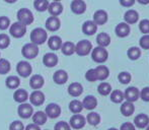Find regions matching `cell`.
Wrapping results in <instances>:
<instances>
[{
    "instance_id": "8992f818",
    "label": "cell",
    "mask_w": 149,
    "mask_h": 130,
    "mask_svg": "<svg viewBox=\"0 0 149 130\" xmlns=\"http://www.w3.org/2000/svg\"><path fill=\"white\" fill-rule=\"evenodd\" d=\"M26 26L22 24V22H14V24H10V27H9L10 36H12L13 38H16V39L22 38L26 35Z\"/></svg>"
},
{
    "instance_id": "ba28073f",
    "label": "cell",
    "mask_w": 149,
    "mask_h": 130,
    "mask_svg": "<svg viewBox=\"0 0 149 130\" xmlns=\"http://www.w3.org/2000/svg\"><path fill=\"white\" fill-rule=\"evenodd\" d=\"M29 100L31 102V105L36 107L42 106V105L45 103V94L43 92H41L40 89H35L33 93L29 96Z\"/></svg>"
},
{
    "instance_id": "60d3db41",
    "label": "cell",
    "mask_w": 149,
    "mask_h": 130,
    "mask_svg": "<svg viewBox=\"0 0 149 130\" xmlns=\"http://www.w3.org/2000/svg\"><path fill=\"white\" fill-rule=\"evenodd\" d=\"M10 45V38L7 34H0V49H6Z\"/></svg>"
},
{
    "instance_id": "8d00e7d4",
    "label": "cell",
    "mask_w": 149,
    "mask_h": 130,
    "mask_svg": "<svg viewBox=\"0 0 149 130\" xmlns=\"http://www.w3.org/2000/svg\"><path fill=\"white\" fill-rule=\"evenodd\" d=\"M86 121L88 122V124H90L91 126H96L100 123V116L98 113L95 112H90L89 114H87L86 117Z\"/></svg>"
},
{
    "instance_id": "9a60e30c",
    "label": "cell",
    "mask_w": 149,
    "mask_h": 130,
    "mask_svg": "<svg viewBox=\"0 0 149 130\" xmlns=\"http://www.w3.org/2000/svg\"><path fill=\"white\" fill-rule=\"evenodd\" d=\"M109 20V16L107 11L102 9L96 10L93 14V22L96 24V26H102V24H107Z\"/></svg>"
},
{
    "instance_id": "277c9868",
    "label": "cell",
    "mask_w": 149,
    "mask_h": 130,
    "mask_svg": "<svg viewBox=\"0 0 149 130\" xmlns=\"http://www.w3.org/2000/svg\"><path fill=\"white\" fill-rule=\"evenodd\" d=\"M22 54L26 59H35L39 55V47L33 43H28L24 45L22 49Z\"/></svg>"
},
{
    "instance_id": "d6986e66",
    "label": "cell",
    "mask_w": 149,
    "mask_h": 130,
    "mask_svg": "<svg viewBox=\"0 0 149 130\" xmlns=\"http://www.w3.org/2000/svg\"><path fill=\"white\" fill-rule=\"evenodd\" d=\"M48 11L52 16H58L63 12V5L61 2L58 1H53L51 3H49L48 6Z\"/></svg>"
},
{
    "instance_id": "d590c367",
    "label": "cell",
    "mask_w": 149,
    "mask_h": 130,
    "mask_svg": "<svg viewBox=\"0 0 149 130\" xmlns=\"http://www.w3.org/2000/svg\"><path fill=\"white\" fill-rule=\"evenodd\" d=\"M97 92L100 96H109L112 92V87L109 82L102 81L97 87Z\"/></svg>"
},
{
    "instance_id": "603a6c76",
    "label": "cell",
    "mask_w": 149,
    "mask_h": 130,
    "mask_svg": "<svg viewBox=\"0 0 149 130\" xmlns=\"http://www.w3.org/2000/svg\"><path fill=\"white\" fill-rule=\"evenodd\" d=\"M124 20L128 24H136L139 20V13L134 9H129L124 14Z\"/></svg>"
},
{
    "instance_id": "ffe728a7",
    "label": "cell",
    "mask_w": 149,
    "mask_h": 130,
    "mask_svg": "<svg viewBox=\"0 0 149 130\" xmlns=\"http://www.w3.org/2000/svg\"><path fill=\"white\" fill-rule=\"evenodd\" d=\"M130 31H131L130 30V26L127 22H120L119 24H117L116 29H115V33L120 38H125L127 36H129Z\"/></svg>"
},
{
    "instance_id": "6da1fadb",
    "label": "cell",
    "mask_w": 149,
    "mask_h": 130,
    "mask_svg": "<svg viewBox=\"0 0 149 130\" xmlns=\"http://www.w3.org/2000/svg\"><path fill=\"white\" fill-rule=\"evenodd\" d=\"M48 40L47 31L42 28H36L31 33V41L36 45H43Z\"/></svg>"
},
{
    "instance_id": "4316f807",
    "label": "cell",
    "mask_w": 149,
    "mask_h": 130,
    "mask_svg": "<svg viewBox=\"0 0 149 130\" xmlns=\"http://www.w3.org/2000/svg\"><path fill=\"white\" fill-rule=\"evenodd\" d=\"M95 73H96V77H97V80H106L107 78L110 75V70L107 66L104 65H98L97 67H95Z\"/></svg>"
},
{
    "instance_id": "6f0895ef",
    "label": "cell",
    "mask_w": 149,
    "mask_h": 130,
    "mask_svg": "<svg viewBox=\"0 0 149 130\" xmlns=\"http://www.w3.org/2000/svg\"><path fill=\"white\" fill-rule=\"evenodd\" d=\"M53 1H58V2H61V0H53Z\"/></svg>"
},
{
    "instance_id": "1f68e13d",
    "label": "cell",
    "mask_w": 149,
    "mask_h": 130,
    "mask_svg": "<svg viewBox=\"0 0 149 130\" xmlns=\"http://www.w3.org/2000/svg\"><path fill=\"white\" fill-rule=\"evenodd\" d=\"M5 85L10 89H15L20 85V79L16 75H9L5 80Z\"/></svg>"
},
{
    "instance_id": "f35d334b",
    "label": "cell",
    "mask_w": 149,
    "mask_h": 130,
    "mask_svg": "<svg viewBox=\"0 0 149 130\" xmlns=\"http://www.w3.org/2000/svg\"><path fill=\"white\" fill-rule=\"evenodd\" d=\"M10 63L7 59L0 58V74H6L10 71Z\"/></svg>"
},
{
    "instance_id": "db71d44e",
    "label": "cell",
    "mask_w": 149,
    "mask_h": 130,
    "mask_svg": "<svg viewBox=\"0 0 149 130\" xmlns=\"http://www.w3.org/2000/svg\"><path fill=\"white\" fill-rule=\"evenodd\" d=\"M140 4H143V5H147L149 4V0H137Z\"/></svg>"
},
{
    "instance_id": "836d02e7",
    "label": "cell",
    "mask_w": 149,
    "mask_h": 130,
    "mask_svg": "<svg viewBox=\"0 0 149 130\" xmlns=\"http://www.w3.org/2000/svg\"><path fill=\"white\" fill-rule=\"evenodd\" d=\"M69 110L73 113V114H79L81 111L83 110L82 102L79 100H72L69 103Z\"/></svg>"
},
{
    "instance_id": "ee69618b",
    "label": "cell",
    "mask_w": 149,
    "mask_h": 130,
    "mask_svg": "<svg viewBox=\"0 0 149 130\" xmlns=\"http://www.w3.org/2000/svg\"><path fill=\"white\" fill-rule=\"evenodd\" d=\"M10 27V20L5 15L0 16V30L5 31L7 29H9Z\"/></svg>"
},
{
    "instance_id": "bcb514c9",
    "label": "cell",
    "mask_w": 149,
    "mask_h": 130,
    "mask_svg": "<svg viewBox=\"0 0 149 130\" xmlns=\"http://www.w3.org/2000/svg\"><path fill=\"white\" fill-rule=\"evenodd\" d=\"M139 45L142 49L149 50V34L141 37V39H140V41H139Z\"/></svg>"
},
{
    "instance_id": "484cf974",
    "label": "cell",
    "mask_w": 149,
    "mask_h": 130,
    "mask_svg": "<svg viewBox=\"0 0 149 130\" xmlns=\"http://www.w3.org/2000/svg\"><path fill=\"white\" fill-rule=\"evenodd\" d=\"M82 106L86 110H93L97 106V100L94 96H86L82 101Z\"/></svg>"
},
{
    "instance_id": "c3c4849f",
    "label": "cell",
    "mask_w": 149,
    "mask_h": 130,
    "mask_svg": "<svg viewBox=\"0 0 149 130\" xmlns=\"http://www.w3.org/2000/svg\"><path fill=\"white\" fill-rule=\"evenodd\" d=\"M9 130H24V125L22 121H13L9 125Z\"/></svg>"
},
{
    "instance_id": "91938a15",
    "label": "cell",
    "mask_w": 149,
    "mask_h": 130,
    "mask_svg": "<svg viewBox=\"0 0 149 130\" xmlns=\"http://www.w3.org/2000/svg\"><path fill=\"white\" fill-rule=\"evenodd\" d=\"M0 58H1V57H0Z\"/></svg>"
},
{
    "instance_id": "f5cc1de1",
    "label": "cell",
    "mask_w": 149,
    "mask_h": 130,
    "mask_svg": "<svg viewBox=\"0 0 149 130\" xmlns=\"http://www.w3.org/2000/svg\"><path fill=\"white\" fill-rule=\"evenodd\" d=\"M24 130H41V128H40L39 125L35 124V123H31V124H29L28 126L26 127Z\"/></svg>"
},
{
    "instance_id": "f546056e",
    "label": "cell",
    "mask_w": 149,
    "mask_h": 130,
    "mask_svg": "<svg viewBox=\"0 0 149 130\" xmlns=\"http://www.w3.org/2000/svg\"><path fill=\"white\" fill-rule=\"evenodd\" d=\"M120 110H121V113L123 114V116L129 117V116H131V115L134 113V111H135V106H134V104L132 102L126 101L125 103L122 104Z\"/></svg>"
},
{
    "instance_id": "4dcf8cb0",
    "label": "cell",
    "mask_w": 149,
    "mask_h": 130,
    "mask_svg": "<svg viewBox=\"0 0 149 130\" xmlns=\"http://www.w3.org/2000/svg\"><path fill=\"white\" fill-rule=\"evenodd\" d=\"M96 43L100 47H108L111 44V37L107 33H100L96 36Z\"/></svg>"
},
{
    "instance_id": "d6a6232c",
    "label": "cell",
    "mask_w": 149,
    "mask_h": 130,
    "mask_svg": "<svg viewBox=\"0 0 149 130\" xmlns=\"http://www.w3.org/2000/svg\"><path fill=\"white\" fill-rule=\"evenodd\" d=\"M60 50L65 56H71L75 53V44L72 42H65L62 44Z\"/></svg>"
},
{
    "instance_id": "7a4b0ae2",
    "label": "cell",
    "mask_w": 149,
    "mask_h": 130,
    "mask_svg": "<svg viewBox=\"0 0 149 130\" xmlns=\"http://www.w3.org/2000/svg\"><path fill=\"white\" fill-rule=\"evenodd\" d=\"M91 58L94 62L96 63H104L108 60L109 58V53L107 51V49L104 47H100L97 46L91 50Z\"/></svg>"
},
{
    "instance_id": "ab89813d",
    "label": "cell",
    "mask_w": 149,
    "mask_h": 130,
    "mask_svg": "<svg viewBox=\"0 0 149 130\" xmlns=\"http://www.w3.org/2000/svg\"><path fill=\"white\" fill-rule=\"evenodd\" d=\"M111 101L116 104H119V103H122L124 100V94L122 93L121 91H113L111 92Z\"/></svg>"
},
{
    "instance_id": "5bb4252c",
    "label": "cell",
    "mask_w": 149,
    "mask_h": 130,
    "mask_svg": "<svg viewBox=\"0 0 149 130\" xmlns=\"http://www.w3.org/2000/svg\"><path fill=\"white\" fill-rule=\"evenodd\" d=\"M71 10L75 14H82L86 10V3L83 0H73L71 2Z\"/></svg>"
},
{
    "instance_id": "680465c9",
    "label": "cell",
    "mask_w": 149,
    "mask_h": 130,
    "mask_svg": "<svg viewBox=\"0 0 149 130\" xmlns=\"http://www.w3.org/2000/svg\"><path fill=\"white\" fill-rule=\"evenodd\" d=\"M146 130H149V125H148L147 127H146Z\"/></svg>"
},
{
    "instance_id": "7402d4cb",
    "label": "cell",
    "mask_w": 149,
    "mask_h": 130,
    "mask_svg": "<svg viewBox=\"0 0 149 130\" xmlns=\"http://www.w3.org/2000/svg\"><path fill=\"white\" fill-rule=\"evenodd\" d=\"M44 83H45V79L40 74H33L30 79V87L33 89H42Z\"/></svg>"
},
{
    "instance_id": "5b68a950",
    "label": "cell",
    "mask_w": 149,
    "mask_h": 130,
    "mask_svg": "<svg viewBox=\"0 0 149 130\" xmlns=\"http://www.w3.org/2000/svg\"><path fill=\"white\" fill-rule=\"evenodd\" d=\"M92 44L87 40H81L75 45V53L78 56H86L91 52Z\"/></svg>"
},
{
    "instance_id": "e0dca14e",
    "label": "cell",
    "mask_w": 149,
    "mask_h": 130,
    "mask_svg": "<svg viewBox=\"0 0 149 130\" xmlns=\"http://www.w3.org/2000/svg\"><path fill=\"white\" fill-rule=\"evenodd\" d=\"M134 125H135L137 128L143 129L149 125V117L146 114H139L135 117L134 119Z\"/></svg>"
},
{
    "instance_id": "44dd1931",
    "label": "cell",
    "mask_w": 149,
    "mask_h": 130,
    "mask_svg": "<svg viewBox=\"0 0 149 130\" xmlns=\"http://www.w3.org/2000/svg\"><path fill=\"white\" fill-rule=\"evenodd\" d=\"M53 80L57 85H64L68 80V73L63 69H59L53 74Z\"/></svg>"
},
{
    "instance_id": "52a82bcc",
    "label": "cell",
    "mask_w": 149,
    "mask_h": 130,
    "mask_svg": "<svg viewBox=\"0 0 149 130\" xmlns=\"http://www.w3.org/2000/svg\"><path fill=\"white\" fill-rule=\"evenodd\" d=\"M16 71H17V74L22 77H29L33 72V67L29 63L28 61H19L16 65Z\"/></svg>"
},
{
    "instance_id": "74e56055",
    "label": "cell",
    "mask_w": 149,
    "mask_h": 130,
    "mask_svg": "<svg viewBox=\"0 0 149 130\" xmlns=\"http://www.w3.org/2000/svg\"><path fill=\"white\" fill-rule=\"evenodd\" d=\"M127 55L129 59L131 60H137L141 56V50L138 47H131L127 52Z\"/></svg>"
},
{
    "instance_id": "ac0fdd59",
    "label": "cell",
    "mask_w": 149,
    "mask_h": 130,
    "mask_svg": "<svg viewBox=\"0 0 149 130\" xmlns=\"http://www.w3.org/2000/svg\"><path fill=\"white\" fill-rule=\"evenodd\" d=\"M83 93V87L81 83L79 82H72L69 85L68 87V94L71 97L77 98L81 96Z\"/></svg>"
},
{
    "instance_id": "8fae6325",
    "label": "cell",
    "mask_w": 149,
    "mask_h": 130,
    "mask_svg": "<svg viewBox=\"0 0 149 130\" xmlns=\"http://www.w3.org/2000/svg\"><path fill=\"white\" fill-rule=\"evenodd\" d=\"M45 113L47 115L48 118L56 119L61 115V107L58 104L55 103H51L49 104L45 109Z\"/></svg>"
},
{
    "instance_id": "7c38bea8",
    "label": "cell",
    "mask_w": 149,
    "mask_h": 130,
    "mask_svg": "<svg viewBox=\"0 0 149 130\" xmlns=\"http://www.w3.org/2000/svg\"><path fill=\"white\" fill-rule=\"evenodd\" d=\"M46 29L50 32H57L61 27V22L58 16H50L46 20Z\"/></svg>"
},
{
    "instance_id": "f6af8a7d",
    "label": "cell",
    "mask_w": 149,
    "mask_h": 130,
    "mask_svg": "<svg viewBox=\"0 0 149 130\" xmlns=\"http://www.w3.org/2000/svg\"><path fill=\"white\" fill-rule=\"evenodd\" d=\"M139 30L144 35L149 34V20H142L139 24Z\"/></svg>"
},
{
    "instance_id": "7dc6e473",
    "label": "cell",
    "mask_w": 149,
    "mask_h": 130,
    "mask_svg": "<svg viewBox=\"0 0 149 130\" xmlns=\"http://www.w3.org/2000/svg\"><path fill=\"white\" fill-rule=\"evenodd\" d=\"M54 130H71V127L69 123L65 122V121H60L55 124Z\"/></svg>"
},
{
    "instance_id": "cb8c5ba5",
    "label": "cell",
    "mask_w": 149,
    "mask_h": 130,
    "mask_svg": "<svg viewBox=\"0 0 149 130\" xmlns=\"http://www.w3.org/2000/svg\"><path fill=\"white\" fill-rule=\"evenodd\" d=\"M97 31V26L93 22V20H86L82 24V32L86 36H92Z\"/></svg>"
},
{
    "instance_id": "9c48e42d",
    "label": "cell",
    "mask_w": 149,
    "mask_h": 130,
    "mask_svg": "<svg viewBox=\"0 0 149 130\" xmlns=\"http://www.w3.org/2000/svg\"><path fill=\"white\" fill-rule=\"evenodd\" d=\"M17 113L20 118L22 119H29L33 116V108L31 104L28 103H22L17 108Z\"/></svg>"
},
{
    "instance_id": "f1b7e54d",
    "label": "cell",
    "mask_w": 149,
    "mask_h": 130,
    "mask_svg": "<svg viewBox=\"0 0 149 130\" xmlns=\"http://www.w3.org/2000/svg\"><path fill=\"white\" fill-rule=\"evenodd\" d=\"M13 100L15 102L19 103H26V101L29 100V93L24 89H16L13 94Z\"/></svg>"
},
{
    "instance_id": "816d5d0a",
    "label": "cell",
    "mask_w": 149,
    "mask_h": 130,
    "mask_svg": "<svg viewBox=\"0 0 149 130\" xmlns=\"http://www.w3.org/2000/svg\"><path fill=\"white\" fill-rule=\"evenodd\" d=\"M136 0H120V3L124 7H131L135 4Z\"/></svg>"
},
{
    "instance_id": "83f0119b",
    "label": "cell",
    "mask_w": 149,
    "mask_h": 130,
    "mask_svg": "<svg viewBox=\"0 0 149 130\" xmlns=\"http://www.w3.org/2000/svg\"><path fill=\"white\" fill-rule=\"evenodd\" d=\"M31 118H33V122L35 123V124L39 125V126H42V125H44L47 122L48 117L45 112H43V111H38V112L33 113Z\"/></svg>"
},
{
    "instance_id": "30bf717a",
    "label": "cell",
    "mask_w": 149,
    "mask_h": 130,
    "mask_svg": "<svg viewBox=\"0 0 149 130\" xmlns=\"http://www.w3.org/2000/svg\"><path fill=\"white\" fill-rule=\"evenodd\" d=\"M85 123H86V119L81 114H74L70 118V121H69V125L73 129L83 128L85 126Z\"/></svg>"
},
{
    "instance_id": "d4e9b609",
    "label": "cell",
    "mask_w": 149,
    "mask_h": 130,
    "mask_svg": "<svg viewBox=\"0 0 149 130\" xmlns=\"http://www.w3.org/2000/svg\"><path fill=\"white\" fill-rule=\"evenodd\" d=\"M47 41H48V46H49V48L53 50V51L60 50L61 46H62V44H63L62 39H61L59 36H52Z\"/></svg>"
},
{
    "instance_id": "681fc988",
    "label": "cell",
    "mask_w": 149,
    "mask_h": 130,
    "mask_svg": "<svg viewBox=\"0 0 149 130\" xmlns=\"http://www.w3.org/2000/svg\"><path fill=\"white\" fill-rule=\"evenodd\" d=\"M140 98L144 102H149V87H146L140 92Z\"/></svg>"
},
{
    "instance_id": "b9f144b4",
    "label": "cell",
    "mask_w": 149,
    "mask_h": 130,
    "mask_svg": "<svg viewBox=\"0 0 149 130\" xmlns=\"http://www.w3.org/2000/svg\"><path fill=\"white\" fill-rule=\"evenodd\" d=\"M118 79H119V81H120L121 83H123V85H127V83H129L130 81H131L132 76H131V74H130L129 72H126V71H123V72L119 73Z\"/></svg>"
},
{
    "instance_id": "2e32d148",
    "label": "cell",
    "mask_w": 149,
    "mask_h": 130,
    "mask_svg": "<svg viewBox=\"0 0 149 130\" xmlns=\"http://www.w3.org/2000/svg\"><path fill=\"white\" fill-rule=\"evenodd\" d=\"M58 56L55 53H47L43 57V63L46 67H55L58 64Z\"/></svg>"
},
{
    "instance_id": "e575fe53",
    "label": "cell",
    "mask_w": 149,
    "mask_h": 130,
    "mask_svg": "<svg viewBox=\"0 0 149 130\" xmlns=\"http://www.w3.org/2000/svg\"><path fill=\"white\" fill-rule=\"evenodd\" d=\"M49 0H35L33 1V7L37 11L44 12L48 10V6H49Z\"/></svg>"
},
{
    "instance_id": "4fadbf2b",
    "label": "cell",
    "mask_w": 149,
    "mask_h": 130,
    "mask_svg": "<svg viewBox=\"0 0 149 130\" xmlns=\"http://www.w3.org/2000/svg\"><path fill=\"white\" fill-rule=\"evenodd\" d=\"M140 98V92L137 87H130L124 93V99L128 101V102H136L138 99Z\"/></svg>"
},
{
    "instance_id": "7bdbcfd3",
    "label": "cell",
    "mask_w": 149,
    "mask_h": 130,
    "mask_svg": "<svg viewBox=\"0 0 149 130\" xmlns=\"http://www.w3.org/2000/svg\"><path fill=\"white\" fill-rule=\"evenodd\" d=\"M85 78H86L87 81L89 82H94V81L97 80V77H96V73H95V69L91 68L88 69L85 73Z\"/></svg>"
},
{
    "instance_id": "11a10c76",
    "label": "cell",
    "mask_w": 149,
    "mask_h": 130,
    "mask_svg": "<svg viewBox=\"0 0 149 130\" xmlns=\"http://www.w3.org/2000/svg\"><path fill=\"white\" fill-rule=\"evenodd\" d=\"M5 2H7V3H15L17 0H4Z\"/></svg>"
},
{
    "instance_id": "3957f363",
    "label": "cell",
    "mask_w": 149,
    "mask_h": 130,
    "mask_svg": "<svg viewBox=\"0 0 149 130\" xmlns=\"http://www.w3.org/2000/svg\"><path fill=\"white\" fill-rule=\"evenodd\" d=\"M17 22H22L24 26H29L33 22V14L29 8H20L17 11Z\"/></svg>"
},
{
    "instance_id": "f907efd6",
    "label": "cell",
    "mask_w": 149,
    "mask_h": 130,
    "mask_svg": "<svg viewBox=\"0 0 149 130\" xmlns=\"http://www.w3.org/2000/svg\"><path fill=\"white\" fill-rule=\"evenodd\" d=\"M120 130H135V125H134L133 123H130V122L123 123V124L121 125Z\"/></svg>"
},
{
    "instance_id": "9f6ffc18",
    "label": "cell",
    "mask_w": 149,
    "mask_h": 130,
    "mask_svg": "<svg viewBox=\"0 0 149 130\" xmlns=\"http://www.w3.org/2000/svg\"><path fill=\"white\" fill-rule=\"evenodd\" d=\"M108 130H119V129H117V128H110V129H108Z\"/></svg>"
}]
</instances>
